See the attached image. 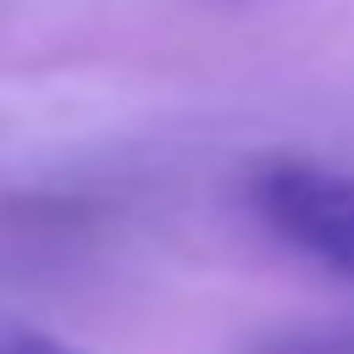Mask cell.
<instances>
[{
    "label": "cell",
    "mask_w": 354,
    "mask_h": 354,
    "mask_svg": "<svg viewBox=\"0 0 354 354\" xmlns=\"http://www.w3.org/2000/svg\"><path fill=\"white\" fill-rule=\"evenodd\" d=\"M0 354H83V348H72L66 337H55V332H44V326L0 321Z\"/></svg>",
    "instance_id": "7a4b0ae2"
},
{
    "label": "cell",
    "mask_w": 354,
    "mask_h": 354,
    "mask_svg": "<svg viewBox=\"0 0 354 354\" xmlns=\"http://www.w3.org/2000/svg\"><path fill=\"white\" fill-rule=\"evenodd\" d=\"M254 354H354V337H321V332H299V337L260 343Z\"/></svg>",
    "instance_id": "3957f363"
},
{
    "label": "cell",
    "mask_w": 354,
    "mask_h": 354,
    "mask_svg": "<svg viewBox=\"0 0 354 354\" xmlns=\"http://www.w3.org/2000/svg\"><path fill=\"white\" fill-rule=\"evenodd\" d=\"M254 216L304 260L354 282V177L315 160H266L249 177Z\"/></svg>",
    "instance_id": "6da1fadb"
}]
</instances>
